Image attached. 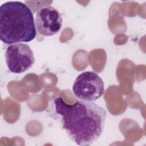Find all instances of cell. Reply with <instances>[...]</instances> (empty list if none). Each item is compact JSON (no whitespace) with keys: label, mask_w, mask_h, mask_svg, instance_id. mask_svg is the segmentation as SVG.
Segmentation results:
<instances>
[{"label":"cell","mask_w":146,"mask_h":146,"mask_svg":"<svg viewBox=\"0 0 146 146\" xmlns=\"http://www.w3.org/2000/svg\"><path fill=\"white\" fill-rule=\"evenodd\" d=\"M56 112L62 116V128L76 144L88 146L102 134L106 110L92 102L78 100L67 104L61 97L54 100Z\"/></svg>","instance_id":"6da1fadb"},{"label":"cell","mask_w":146,"mask_h":146,"mask_svg":"<svg viewBox=\"0 0 146 146\" xmlns=\"http://www.w3.org/2000/svg\"><path fill=\"white\" fill-rule=\"evenodd\" d=\"M34 15L31 9L20 1H9L0 7V38L10 44L29 42L36 36Z\"/></svg>","instance_id":"7a4b0ae2"},{"label":"cell","mask_w":146,"mask_h":146,"mask_svg":"<svg viewBox=\"0 0 146 146\" xmlns=\"http://www.w3.org/2000/svg\"><path fill=\"white\" fill-rule=\"evenodd\" d=\"M72 91L78 99L93 102L103 95L104 92V82L96 73L92 71L83 72L75 79Z\"/></svg>","instance_id":"3957f363"},{"label":"cell","mask_w":146,"mask_h":146,"mask_svg":"<svg viewBox=\"0 0 146 146\" xmlns=\"http://www.w3.org/2000/svg\"><path fill=\"white\" fill-rule=\"evenodd\" d=\"M5 56L8 69L14 74L25 72L34 63L33 51L25 43H17L9 46Z\"/></svg>","instance_id":"277c9868"},{"label":"cell","mask_w":146,"mask_h":146,"mask_svg":"<svg viewBox=\"0 0 146 146\" xmlns=\"http://www.w3.org/2000/svg\"><path fill=\"white\" fill-rule=\"evenodd\" d=\"M36 27L44 36H51L58 33L62 26V16L52 6H45L38 10L35 18Z\"/></svg>","instance_id":"5b68a950"}]
</instances>
